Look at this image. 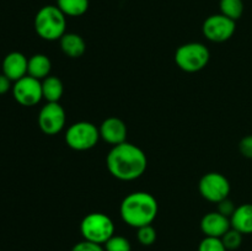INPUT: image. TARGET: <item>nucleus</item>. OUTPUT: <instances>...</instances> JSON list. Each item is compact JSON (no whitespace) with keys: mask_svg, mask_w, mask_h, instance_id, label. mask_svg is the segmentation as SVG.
Returning a JSON list of instances; mask_svg holds the SVG:
<instances>
[{"mask_svg":"<svg viewBox=\"0 0 252 251\" xmlns=\"http://www.w3.org/2000/svg\"><path fill=\"white\" fill-rule=\"evenodd\" d=\"M106 165L113 177L121 181H133L142 176L148 166L145 153L137 145L125 142L108 152Z\"/></svg>","mask_w":252,"mask_h":251,"instance_id":"obj_1","label":"nucleus"},{"mask_svg":"<svg viewBox=\"0 0 252 251\" xmlns=\"http://www.w3.org/2000/svg\"><path fill=\"white\" fill-rule=\"evenodd\" d=\"M159 204L153 194L144 191L132 192L123 198L120 207L121 218L132 228L149 225L155 220Z\"/></svg>","mask_w":252,"mask_h":251,"instance_id":"obj_2","label":"nucleus"},{"mask_svg":"<svg viewBox=\"0 0 252 251\" xmlns=\"http://www.w3.org/2000/svg\"><path fill=\"white\" fill-rule=\"evenodd\" d=\"M33 26L42 39L57 41L65 33L66 16L57 5H46L37 11Z\"/></svg>","mask_w":252,"mask_h":251,"instance_id":"obj_3","label":"nucleus"},{"mask_svg":"<svg viewBox=\"0 0 252 251\" xmlns=\"http://www.w3.org/2000/svg\"><path fill=\"white\" fill-rule=\"evenodd\" d=\"M80 233L84 240L103 245L115 235V224L107 214L90 213L81 220Z\"/></svg>","mask_w":252,"mask_h":251,"instance_id":"obj_4","label":"nucleus"},{"mask_svg":"<svg viewBox=\"0 0 252 251\" xmlns=\"http://www.w3.org/2000/svg\"><path fill=\"white\" fill-rule=\"evenodd\" d=\"M211 53L209 49L199 42L182 44L175 53V62L181 70L186 73H197L208 64Z\"/></svg>","mask_w":252,"mask_h":251,"instance_id":"obj_5","label":"nucleus"},{"mask_svg":"<svg viewBox=\"0 0 252 251\" xmlns=\"http://www.w3.org/2000/svg\"><path fill=\"white\" fill-rule=\"evenodd\" d=\"M100 138L98 128L94 123L86 121L73 123L65 133L66 145L78 152L93 149Z\"/></svg>","mask_w":252,"mask_h":251,"instance_id":"obj_6","label":"nucleus"},{"mask_svg":"<svg viewBox=\"0 0 252 251\" xmlns=\"http://www.w3.org/2000/svg\"><path fill=\"white\" fill-rule=\"evenodd\" d=\"M198 189L204 199L213 203H219L228 198L230 193V182L219 172H208L199 181Z\"/></svg>","mask_w":252,"mask_h":251,"instance_id":"obj_7","label":"nucleus"},{"mask_svg":"<svg viewBox=\"0 0 252 251\" xmlns=\"http://www.w3.org/2000/svg\"><path fill=\"white\" fill-rule=\"evenodd\" d=\"M235 21L224 16L223 14H216L207 17L202 26V31L206 38L217 43L230 39L235 33Z\"/></svg>","mask_w":252,"mask_h":251,"instance_id":"obj_8","label":"nucleus"},{"mask_svg":"<svg viewBox=\"0 0 252 251\" xmlns=\"http://www.w3.org/2000/svg\"><path fill=\"white\" fill-rule=\"evenodd\" d=\"M12 95L17 103L25 107L37 105L43 98L42 94V81L32 76L26 75L12 85Z\"/></svg>","mask_w":252,"mask_h":251,"instance_id":"obj_9","label":"nucleus"},{"mask_svg":"<svg viewBox=\"0 0 252 251\" xmlns=\"http://www.w3.org/2000/svg\"><path fill=\"white\" fill-rule=\"evenodd\" d=\"M65 111L59 102H47L38 115V126L44 134L54 135L65 126Z\"/></svg>","mask_w":252,"mask_h":251,"instance_id":"obj_10","label":"nucleus"},{"mask_svg":"<svg viewBox=\"0 0 252 251\" xmlns=\"http://www.w3.org/2000/svg\"><path fill=\"white\" fill-rule=\"evenodd\" d=\"M100 137L108 144H112L113 147L118 144H122L127 139V126L121 118L108 117L101 123Z\"/></svg>","mask_w":252,"mask_h":251,"instance_id":"obj_11","label":"nucleus"},{"mask_svg":"<svg viewBox=\"0 0 252 251\" xmlns=\"http://www.w3.org/2000/svg\"><path fill=\"white\" fill-rule=\"evenodd\" d=\"M231 228L230 218L217 212H209L202 218L201 230L206 236L221 238Z\"/></svg>","mask_w":252,"mask_h":251,"instance_id":"obj_12","label":"nucleus"},{"mask_svg":"<svg viewBox=\"0 0 252 251\" xmlns=\"http://www.w3.org/2000/svg\"><path fill=\"white\" fill-rule=\"evenodd\" d=\"M29 59L20 52H11L6 54L2 61V74L6 75L11 81H17L27 75Z\"/></svg>","mask_w":252,"mask_h":251,"instance_id":"obj_13","label":"nucleus"},{"mask_svg":"<svg viewBox=\"0 0 252 251\" xmlns=\"http://www.w3.org/2000/svg\"><path fill=\"white\" fill-rule=\"evenodd\" d=\"M231 228L240 231L243 235L252 234V204L245 203L236 207L235 212L230 217Z\"/></svg>","mask_w":252,"mask_h":251,"instance_id":"obj_14","label":"nucleus"},{"mask_svg":"<svg viewBox=\"0 0 252 251\" xmlns=\"http://www.w3.org/2000/svg\"><path fill=\"white\" fill-rule=\"evenodd\" d=\"M59 41H61L62 51L69 58H80L85 53L86 44L80 34L65 32Z\"/></svg>","mask_w":252,"mask_h":251,"instance_id":"obj_15","label":"nucleus"},{"mask_svg":"<svg viewBox=\"0 0 252 251\" xmlns=\"http://www.w3.org/2000/svg\"><path fill=\"white\" fill-rule=\"evenodd\" d=\"M52 69V62L46 54L37 53L33 54L29 59V66H27V75L32 76L38 80H43L49 76Z\"/></svg>","mask_w":252,"mask_h":251,"instance_id":"obj_16","label":"nucleus"},{"mask_svg":"<svg viewBox=\"0 0 252 251\" xmlns=\"http://www.w3.org/2000/svg\"><path fill=\"white\" fill-rule=\"evenodd\" d=\"M64 93L63 83L57 76H47L42 80V94L47 102H59Z\"/></svg>","mask_w":252,"mask_h":251,"instance_id":"obj_17","label":"nucleus"},{"mask_svg":"<svg viewBox=\"0 0 252 251\" xmlns=\"http://www.w3.org/2000/svg\"><path fill=\"white\" fill-rule=\"evenodd\" d=\"M57 6L65 16L78 17L89 9V0H56Z\"/></svg>","mask_w":252,"mask_h":251,"instance_id":"obj_18","label":"nucleus"},{"mask_svg":"<svg viewBox=\"0 0 252 251\" xmlns=\"http://www.w3.org/2000/svg\"><path fill=\"white\" fill-rule=\"evenodd\" d=\"M219 7H220V14L234 21L240 19L244 14L243 0H220Z\"/></svg>","mask_w":252,"mask_h":251,"instance_id":"obj_19","label":"nucleus"},{"mask_svg":"<svg viewBox=\"0 0 252 251\" xmlns=\"http://www.w3.org/2000/svg\"><path fill=\"white\" fill-rule=\"evenodd\" d=\"M243 234L238 231L236 229L230 228L223 236H221V241H223L224 246L228 251L238 250L243 244Z\"/></svg>","mask_w":252,"mask_h":251,"instance_id":"obj_20","label":"nucleus"},{"mask_svg":"<svg viewBox=\"0 0 252 251\" xmlns=\"http://www.w3.org/2000/svg\"><path fill=\"white\" fill-rule=\"evenodd\" d=\"M105 251H132L129 240L122 235H113L103 244Z\"/></svg>","mask_w":252,"mask_h":251,"instance_id":"obj_21","label":"nucleus"},{"mask_svg":"<svg viewBox=\"0 0 252 251\" xmlns=\"http://www.w3.org/2000/svg\"><path fill=\"white\" fill-rule=\"evenodd\" d=\"M137 238L142 245L150 246L157 241V230H155L152 224L140 226V228H138Z\"/></svg>","mask_w":252,"mask_h":251,"instance_id":"obj_22","label":"nucleus"},{"mask_svg":"<svg viewBox=\"0 0 252 251\" xmlns=\"http://www.w3.org/2000/svg\"><path fill=\"white\" fill-rule=\"evenodd\" d=\"M198 251H228L224 246L220 238H211L206 236L203 240L199 243Z\"/></svg>","mask_w":252,"mask_h":251,"instance_id":"obj_23","label":"nucleus"},{"mask_svg":"<svg viewBox=\"0 0 252 251\" xmlns=\"http://www.w3.org/2000/svg\"><path fill=\"white\" fill-rule=\"evenodd\" d=\"M71 251H105V248L100 244L93 243V241L83 240L80 243L75 244L71 249Z\"/></svg>","mask_w":252,"mask_h":251,"instance_id":"obj_24","label":"nucleus"},{"mask_svg":"<svg viewBox=\"0 0 252 251\" xmlns=\"http://www.w3.org/2000/svg\"><path fill=\"white\" fill-rule=\"evenodd\" d=\"M217 204H218L219 213L223 214V216H225V217H228V218H230V217L233 216L234 212H235V209H236L235 204H234V202L231 201V199H229V197L228 198L223 199V201H220L219 203H217Z\"/></svg>","mask_w":252,"mask_h":251,"instance_id":"obj_25","label":"nucleus"},{"mask_svg":"<svg viewBox=\"0 0 252 251\" xmlns=\"http://www.w3.org/2000/svg\"><path fill=\"white\" fill-rule=\"evenodd\" d=\"M239 149H240V153L244 157L252 160V134L246 135L240 140Z\"/></svg>","mask_w":252,"mask_h":251,"instance_id":"obj_26","label":"nucleus"},{"mask_svg":"<svg viewBox=\"0 0 252 251\" xmlns=\"http://www.w3.org/2000/svg\"><path fill=\"white\" fill-rule=\"evenodd\" d=\"M12 81L7 78L4 74H0V95H4L6 94L10 89H12L11 86Z\"/></svg>","mask_w":252,"mask_h":251,"instance_id":"obj_27","label":"nucleus"}]
</instances>
